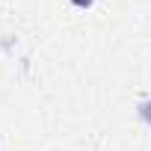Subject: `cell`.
<instances>
[{
    "label": "cell",
    "instance_id": "cell-1",
    "mask_svg": "<svg viewBox=\"0 0 151 151\" xmlns=\"http://www.w3.org/2000/svg\"><path fill=\"white\" fill-rule=\"evenodd\" d=\"M74 3H77V6H89V3H92V0H74Z\"/></svg>",
    "mask_w": 151,
    "mask_h": 151
}]
</instances>
